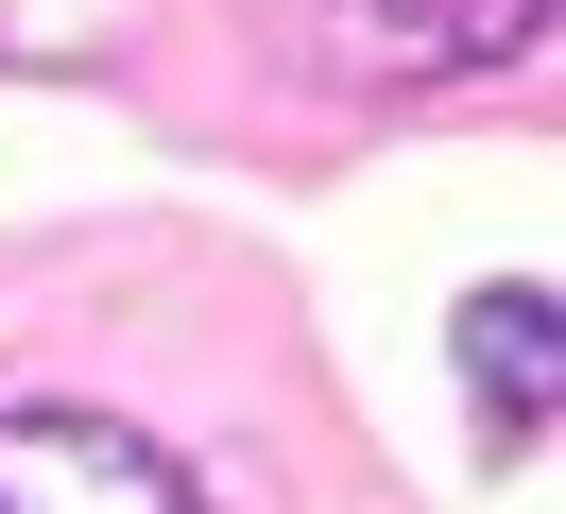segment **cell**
Listing matches in <instances>:
<instances>
[{
    "instance_id": "obj_2",
    "label": "cell",
    "mask_w": 566,
    "mask_h": 514,
    "mask_svg": "<svg viewBox=\"0 0 566 514\" xmlns=\"http://www.w3.org/2000/svg\"><path fill=\"white\" fill-rule=\"evenodd\" d=\"M532 34H549V0H326V52L378 86H447V69H497Z\"/></svg>"
},
{
    "instance_id": "obj_3",
    "label": "cell",
    "mask_w": 566,
    "mask_h": 514,
    "mask_svg": "<svg viewBox=\"0 0 566 514\" xmlns=\"http://www.w3.org/2000/svg\"><path fill=\"white\" fill-rule=\"evenodd\" d=\"M463 377H481L497 445L532 463V445H549V292H532V274H515V292H481V308H463Z\"/></svg>"
},
{
    "instance_id": "obj_1",
    "label": "cell",
    "mask_w": 566,
    "mask_h": 514,
    "mask_svg": "<svg viewBox=\"0 0 566 514\" xmlns=\"http://www.w3.org/2000/svg\"><path fill=\"white\" fill-rule=\"evenodd\" d=\"M0 514H189V480L104 411H0Z\"/></svg>"
}]
</instances>
